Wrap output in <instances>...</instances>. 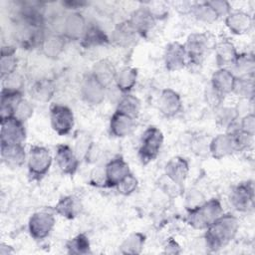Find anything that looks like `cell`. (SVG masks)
<instances>
[{
	"mask_svg": "<svg viewBox=\"0 0 255 255\" xmlns=\"http://www.w3.org/2000/svg\"><path fill=\"white\" fill-rule=\"evenodd\" d=\"M50 119L53 129L60 135L68 134L74 126L72 111L63 105L54 104L50 108Z\"/></svg>",
	"mask_w": 255,
	"mask_h": 255,
	"instance_id": "cell-7",
	"label": "cell"
},
{
	"mask_svg": "<svg viewBox=\"0 0 255 255\" xmlns=\"http://www.w3.org/2000/svg\"><path fill=\"white\" fill-rule=\"evenodd\" d=\"M51 164L52 156L46 147L40 145L31 146L28 157V168L34 178L40 179L43 177L48 172Z\"/></svg>",
	"mask_w": 255,
	"mask_h": 255,
	"instance_id": "cell-4",
	"label": "cell"
},
{
	"mask_svg": "<svg viewBox=\"0 0 255 255\" xmlns=\"http://www.w3.org/2000/svg\"><path fill=\"white\" fill-rule=\"evenodd\" d=\"M25 137L23 122L15 117L1 120V145L23 144Z\"/></svg>",
	"mask_w": 255,
	"mask_h": 255,
	"instance_id": "cell-5",
	"label": "cell"
},
{
	"mask_svg": "<svg viewBox=\"0 0 255 255\" xmlns=\"http://www.w3.org/2000/svg\"><path fill=\"white\" fill-rule=\"evenodd\" d=\"M138 33L130 24L129 21H125L120 23L113 32L114 42L122 47L129 46L134 42Z\"/></svg>",
	"mask_w": 255,
	"mask_h": 255,
	"instance_id": "cell-21",
	"label": "cell"
},
{
	"mask_svg": "<svg viewBox=\"0 0 255 255\" xmlns=\"http://www.w3.org/2000/svg\"><path fill=\"white\" fill-rule=\"evenodd\" d=\"M64 5H67L69 8H74V7H81V6H83V5H85L86 3L85 2H82V1H69V2H65V3H63ZM75 9V8H74Z\"/></svg>",
	"mask_w": 255,
	"mask_h": 255,
	"instance_id": "cell-44",
	"label": "cell"
},
{
	"mask_svg": "<svg viewBox=\"0 0 255 255\" xmlns=\"http://www.w3.org/2000/svg\"><path fill=\"white\" fill-rule=\"evenodd\" d=\"M238 227L239 223L235 216L229 213L221 214L206 228V246L211 250L222 248L234 238Z\"/></svg>",
	"mask_w": 255,
	"mask_h": 255,
	"instance_id": "cell-1",
	"label": "cell"
},
{
	"mask_svg": "<svg viewBox=\"0 0 255 255\" xmlns=\"http://www.w3.org/2000/svg\"><path fill=\"white\" fill-rule=\"evenodd\" d=\"M237 95L248 98L253 95V80L252 78H236L234 90Z\"/></svg>",
	"mask_w": 255,
	"mask_h": 255,
	"instance_id": "cell-37",
	"label": "cell"
},
{
	"mask_svg": "<svg viewBox=\"0 0 255 255\" xmlns=\"http://www.w3.org/2000/svg\"><path fill=\"white\" fill-rule=\"evenodd\" d=\"M186 58L184 45L178 42L170 43L164 54L165 67L168 71H178L184 67Z\"/></svg>",
	"mask_w": 255,
	"mask_h": 255,
	"instance_id": "cell-14",
	"label": "cell"
},
{
	"mask_svg": "<svg viewBox=\"0 0 255 255\" xmlns=\"http://www.w3.org/2000/svg\"><path fill=\"white\" fill-rule=\"evenodd\" d=\"M163 143V134L155 127L147 128L141 136V142L138 149V157L142 164H147L154 160Z\"/></svg>",
	"mask_w": 255,
	"mask_h": 255,
	"instance_id": "cell-3",
	"label": "cell"
},
{
	"mask_svg": "<svg viewBox=\"0 0 255 255\" xmlns=\"http://www.w3.org/2000/svg\"><path fill=\"white\" fill-rule=\"evenodd\" d=\"M139 109H140L139 100L131 95H126L119 102L117 111L125 113L135 119L139 113Z\"/></svg>",
	"mask_w": 255,
	"mask_h": 255,
	"instance_id": "cell-34",
	"label": "cell"
},
{
	"mask_svg": "<svg viewBox=\"0 0 255 255\" xmlns=\"http://www.w3.org/2000/svg\"><path fill=\"white\" fill-rule=\"evenodd\" d=\"M221 214V203L218 199L213 198L203 204L191 207V209H189L186 221L195 229H204L207 228Z\"/></svg>",
	"mask_w": 255,
	"mask_h": 255,
	"instance_id": "cell-2",
	"label": "cell"
},
{
	"mask_svg": "<svg viewBox=\"0 0 255 255\" xmlns=\"http://www.w3.org/2000/svg\"><path fill=\"white\" fill-rule=\"evenodd\" d=\"M225 24L232 33L242 35L250 31L252 27V19L247 13L237 11L228 14L225 19Z\"/></svg>",
	"mask_w": 255,
	"mask_h": 255,
	"instance_id": "cell-20",
	"label": "cell"
},
{
	"mask_svg": "<svg viewBox=\"0 0 255 255\" xmlns=\"http://www.w3.org/2000/svg\"><path fill=\"white\" fill-rule=\"evenodd\" d=\"M191 11L193 15L200 21L204 22H213L218 18V15L215 13V11L210 7V5L207 2L197 4L191 8Z\"/></svg>",
	"mask_w": 255,
	"mask_h": 255,
	"instance_id": "cell-36",
	"label": "cell"
},
{
	"mask_svg": "<svg viewBox=\"0 0 255 255\" xmlns=\"http://www.w3.org/2000/svg\"><path fill=\"white\" fill-rule=\"evenodd\" d=\"M54 92L55 89L52 82L46 79L38 81L31 88V95L33 98L41 102H48L53 97Z\"/></svg>",
	"mask_w": 255,
	"mask_h": 255,
	"instance_id": "cell-33",
	"label": "cell"
},
{
	"mask_svg": "<svg viewBox=\"0 0 255 255\" xmlns=\"http://www.w3.org/2000/svg\"><path fill=\"white\" fill-rule=\"evenodd\" d=\"M237 56L235 47L229 41H222L216 46V62L222 68L233 65Z\"/></svg>",
	"mask_w": 255,
	"mask_h": 255,
	"instance_id": "cell-25",
	"label": "cell"
},
{
	"mask_svg": "<svg viewBox=\"0 0 255 255\" xmlns=\"http://www.w3.org/2000/svg\"><path fill=\"white\" fill-rule=\"evenodd\" d=\"M136 78H137L136 69L126 67L117 73L115 81L117 83L118 88L122 92L127 93L133 88L136 82Z\"/></svg>",
	"mask_w": 255,
	"mask_h": 255,
	"instance_id": "cell-28",
	"label": "cell"
},
{
	"mask_svg": "<svg viewBox=\"0 0 255 255\" xmlns=\"http://www.w3.org/2000/svg\"><path fill=\"white\" fill-rule=\"evenodd\" d=\"M81 93L87 103L91 105H98L102 103L105 98V87L91 74L84 79Z\"/></svg>",
	"mask_w": 255,
	"mask_h": 255,
	"instance_id": "cell-11",
	"label": "cell"
},
{
	"mask_svg": "<svg viewBox=\"0 0 255 255\" xmlns=\"http://www.w3.org/2000/svg\"><path fill=\"white\" fill-rule=\"evenodd\" d=\"M56 160L58 166L65 174L73 175L79 166V159L74 150L67 144L57 146Z\"/></svg>",
	"mask_w": 255,
	"mask_h": 255,
	"instance_id": "cell-12",
	"label": "cell"
},
{
	"mask_svg": "<svg viewBox=\"0 0 255 255\" xmlns=\"http://www.w3.org/2000/svg\"><path fill=\"white\" fill-rule=\"evenodd\" d=\"M134 118L125 113L116 111L110 122L111 133L117 137H124L129 134L134 127Z\"/></svg>",
	"mask_w": 255,
	"mask_h": 255,
	"instance_id": "cell-15",
	"label": "cell"
},
{
	"mask_svg": "<svg viewBox=\"0 0 255 255\" xmlns=\"http://www.w3.org/2000/svg\"><path fill=\"white\" fill-rule=\"evenodd\" d=\"M128 173L129 168L128 162L122 156H118L112 159L106 165L105 185L108 187L117 186L119 182Z\"/></svg>",
	"mask_w": 255,
	"mask_h": 255,
	"instance_id": "cell-10",
	"label": "cell"
},
{
	"mask_svg": "<svg viewBox=\"0 0 255 255\" xmlns=\"http://www.w3.org/2000/svg\"><path fill=\"white\" fill-rule=\"evenodd\" d=\"M254 188L251 181L243 182L235 186L230 194L232 205L240 211L248 210L253 204Z\"/></svg>",
	"mask_w": 255,
	"mask_h": 255,
	"instance_id": "cell-9",
	"label": "cell"
},
{
	"mask_svg": "<svg viewBox=\"0 0 255 255\" xmlns=\"http://www.w3.org/2000/svg\"><path fill=\"white\" fill-rule=\"evenodd\" d=\"M55 224L54 216L46 211L34 213L29 219V232L34 239L40 240L47 237Z\"/></svg>",
	"mask_w": 255,
	"mask_h": 255,
	"instance_id": "cell-8",
	"label": "cell"
},
{
	"mask_svg": "<svg viewBox=\"0 0 255 255\" xmlns=\"http://www.w3.org/2000/svg\"><path fill=\"white\" fill-rule=\"evenodd\" d=\"M87 26L84 17L80 13H72L67 16L63 23V32L69 39L76 40L83 37Z\"/></svg>",
	"mask_w": 255,
	"mask_h": 255,
	"instance_id": "cell-19",
	"label": "cell"
},
{
	"mask_svg": "<svg viewBox=\"0 0 255 255\" xmlns=\"http://www.w3.org/2000/svg\"><path fill=\"white\" fill-rule=\"evenodd\" d=\"M188 162L185 158L176 156L171 158L165 165L166 176L176 184H182L188 174Z\"/></svg>",
	"mask_w": 255,
	"mask_h": 255,
	"instance_id": "cell-18",
	"label": "cell"
},
{
	"mask_svg": "<svg viewBox=\"0 0 255 255\" xmlns=\"http://www.w3.org/2000/svg\"><path fill=\"white\" fill-rule=\"evenodd\" d=\"M232 66L239 78H252L255 68L254 58L250 54L238 55Z\"/></svg>",
	"mask_w": 255,
	"mask_h": 255,
	"instance_id": "cell-27",
	"label": "cell"
},
{
	"mask_svg": "<svg viewBox=\"0 0 255 255\" xmlns=\"http://www.w3.org/2000/svg\"><path fill=\"white\" fill-rule=\"evenodd\" d=\"M17 67V58L15 56V48L7 46L1 50L0 72L2 78L15 72Z\"/></svg>",
	"mask_w": 255,
	"mask_h": 255,
	"instance_id": "cell-29",
	"label": "cell"
},
{
	"mask_svg": "<svg viewBox=\"0 0 255 255\" xmlns=\"http://www.w3.org/2000/svg\"><path fill=\"white\" fill-rule=\"evenodd\" d=\"M3 79H4L3 81L4 90L20 92L21 88L23 87V79L19 74H16V72L4 77Z\"/></svg>",
	"mask_w": 255,
	"mask_h": 255,
	"instance_id": "cell-40",
	"label": "cell"
},
{
	"mask_svg": "<svg viewBox=\"0 0 255 255\" xmlns=\"http://www.w3.org/2000/svg\"><path fill=\"white\" fill-rule=\"evenodd\" d=\"M33 115V107L30 103L24 99H21L15 107L14 117L24 123V121L28 120Z\"/></svg>",
	"mask_w": 255,
	"mask_h": 255,
	"instance_id": "cell-39",
	"label": "cell"
},
{
	"mask_svg": "<svg viewBox=\"0 0 255 255\" xmlns=\"http://www.w3.org/2000/svg\"><path fill=\"white\" fill-rule=\"evenodd\" d=\"M109 43V37L107 34L97 26L87 27L86 32L82 37V45L86 48L97 47L106 45Z\"/></svg>",
	"mask_w": 255,
	"mask_h": 255,
	"instance_id": "cell-26",
	"label": "cell"
},
{
	"mask_svg": "<svg viewBox=\"0 0 255 255\" xmlns=\"http://www.w3.org/2000/svg\"><path fill=\"white\" fill-rule=\"evenodd\" d=\"M158 109L165 117L175 116L181 109V99L179 95L170 89L163 90L158 99Z\"/></svg>",
	"mask_w": 255,
	"mask_h": 255,
	"instance_id": "cell-17",
	"label": "cell"
},
{
	"mask_svg": "<svg viewBox=\"0 0 255 255\" xmlns=\"http://www.w3.org/2000/svg\"><path fill=\"white\" fill-rule=\"evenodd\" d=\"M43 53L49 58H57L64 50L65 40L62 36L51 35L42 42Z\"/></svg>",
	"mask_w": 255,
	"mask_h": 255,
	"instance_id": "cell-31",
	"label": "cell"
},
{
	"mask_svg": "<svg viewBox=\"0 0 255 255\" xmlns=\"http://www.w3.org/2000/svg\"><path fill=\"white\" fill-rule=\"evenodd\" d=\"M145 237L141 233H132L127 237L121 245V251L124 254H138L144 245Z\"/></svg>",
	"mask_w": 255,
	"mask_h": 255,
	"instance_id": "cell-32",
	"label": "cell"
},
{
	"mask_svg": "<svg viewBox=\"0 0 255 255\" xmlns=\"http://www.w3.org/2000/svg\"><path fill=\"white\" fill-rule=\"evenodd\" d=\"M240 129L249 134V135H254V129H255V118L253 114L247 115L246 117H244L241 121V126H240Z\"/></svg>",
	"mask_w": 255,
	"mask_h": 255,
	"instance_id": "cell-41",
	"label": "cell"
},
{
	"mask_svg": "<svg viewBox=\"0 0 255 255\" xmlns=\"http://www.w3.org/2000/svg\"><path fill=\"white\" fill-rule=\"evenodd\" d=\"M136 186H137V179L135 178V176H133L129 172L119 182V184L117 185V188L120 193L124 195H128L135 190Z\"/></svg>",
	"mask_w": 255,
	"mask_h": 255,
	"instance_id": "cell-38",
	"label": "cell"
},
{
	"mask_svg": "<svg viewBox=\"0 0 255 255\" xmlns=\"http://www.w3.org/2000/svg\"><path fill=\"white\" fill-rule=\"evenodd\" d=\"M171 250V253H178L179 252V246L177 245V243L172 240V239H169L168 242H167V245H166V252L168 253L169 250Z\"/></svg>",
	"mask_w": 255,
	"mask_h": 255,
	"instance_id": "cell-43",
	"label": "cell"
},
{
	"mask_svg": "<svg viewBox=\"0 0 255 255\" xmlns=\"http://www.w3.org/2000/svg\"><path fill=\"white\" fill-rule=\"evenodd\" d=\"M3 161L10 167H18L25 161V149L23 144L1 145Z\"/></svg>",
	"mask_w": 255,
	"mask_h": 255,
	"instance_id": "cell-23",
	"label": "cell"
},
{
	"mask_svg": "<svg viewBox=\"0 0 255 255\" xmlns=\"http://www.w3.org/2000/svg\"><path fill=\"white\" fill-rule=\"evenodd\" d=\"M207 3L215 11L218 17L222 15H228L230 13V5L226 1H208Z\"/></svg>",
	"mask_w": 255,
	"mask_h": 255,
	"instance_id": "cell-42",
	"label": "cell"
},
{
	"mask_svg": "<svg viewBox=\"0 0 255 255\" xmlns=\"http://www.w3.org/2000/svg\"><path fill=\"white\" fill-rule=\"evenodd\" d=\"M236 82L235 75L225 68H220L213 73L211 84L214 92L217 95L225 96L234 90Z\"/></svg>",
	"mask_w": 255,
	"mask_h": 255,
	"instance_id": "cell-13",
	"label": "cell"
},
{
	"mask_svg": "<svg viewBox=\"0 0 255 255\" xmlns=\"http://www.w3.org/2000/svg\"><path fill=\"white\" fill-rule=\"evenodd\" d=\"M153 16L148 11V9H138L132 13L130 19L128 20L133 28L136 30L138 35L146 34L152 26Z\"/></svg>",
	"mask_w": 255,
	"mask_h": 255,
	"instance_id": "cell-24",
	"label": "cell"
},
{
	"mask_svg": "<svg viewBox=\"0 0 255 255\" xmlns=\"http://www.w3.org/2000/svg\"><path fill=\"white\" fill-rule=\"evenodd\" d=\"M80 209H81V206L78 200L74 196L63 197L55 206V210L58 214L69 219L76 217Z\"/></svg>",
	"mask_w": 255,
	"mask_h": 255,
	"instance_id": "cell-30",
	"label": "cell"
},
{
	"mask_svg": "<svg viewBox=\"0 0 255 255\" xmlns=\"http://www.w3.org/2000/svg\"><path fill=\"white\" fill-rule=\"evenodd\" d=\"M67 249L70 254H88L90 253V241L85 234H79L67 243Z\"/></svg>",
	"mask_w": 255,
	"mask_h": 255,
	"instance_id": "cell-35",
	"label": "cell"
},
{
	"mask_svg": "<svg viewBox=\"0 0 255 255\" xmlns=\"http://www.w3.org/2000/svg\"><path fill=\"white\" fill-rule=\"evenodd\" d=\"M234 150H236V145L230 132L218 134L211 140L209 145V151L212 156L217 159L231 154Z\"/></svg>",
	"mask_w": 255,
	"mask_h": 255,
	"instance_id": "cell-16",
	"label": "cell"
},
{
	"mask_svg": "<svg viewBox=\"0 0 255 255\" xmlns=\"http://www.w3.org/2000/svg\"><path fill=\"white\" fill-rule=\"evenodd\" d=\"M92 75L106 88L116 80L117 71L110 61L101 60L94 65Z\"/></svg>",
	"mask_w": 255,
	"mask_h": 255,
	"instance_id": "cell-22",
	"label": "cell"
},
{
	"mask_svg": "<svg viewBox=\"0 0 255 255\" xmlns=\"http://www.w3.org/2000/svg\"><path fill=\"white\" fill-rule=\"evenodd\" d=\"M210 40L207 34L195 33L189 35L186 44L184 45L186 57L188 60L195 64H201V62L206 57L210 49Z\"/></svg>",
	"mask_w": 255,
	"mask_h": 255,
	"instance_id": "cell-6",
	"label": "cell"
}]
</instances>
